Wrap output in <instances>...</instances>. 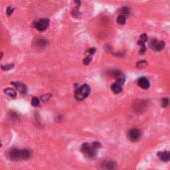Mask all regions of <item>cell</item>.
I'll return each mask as SVG.
<instances>
[{"mask_svg":"<svg viewBox=\"0 0 170 170\" xmlns=\"http://www.w3.org/2000/svg\"><path fill=\"white\" fill-rule=\"evenodd\" d=\"M30 156H31V150L28 149H16V148H13L8 152V157L11 160L28 159Z\"/></svg>","mask_w":170,"mask_h":170,"instance_id":"6da1fadb","label":"cell"},{"mask_svg":"<svg viewBox=\"0 0 170 170\" xmlns=\"http://www.w3.org/2000/svg\"><path fill=\"white\" fill-rule=\"evenodd\" d=\"M98 147H101L100 142H92V143L86 142L82 145V152L87 157H89V158H92V157L96 156V150H98Z\"/></svg>","mask_w":170,"mask_h":170,"instance_id":"7a4b0ae2","label":"cell"},{"mask_svg":"<svg viewBox=\"0 0 170 170\" xmlns=\"http://www.w3.org/2000/svg\"><path fill=\"white\" fill-rule=\"evenodd\" d=\"M91 92V88L89 85H83L81 87H79L75 92V96L78 101H82L84 98H86Z\"/></svg>","mask_w":170,"mask_h":170,"instance_id":"3957f363","label":"cell"},{"mask_svg":"<svg viewBox=\"0 0 170 170\" xmlns=\"http://www.w3.org/2000/svg\"><path fill=\"white\" fill-rule=\"evenodd\" d=\"M128 137L130 138V141H133V142H135V141H138L139 139H140V137H141L140 130H139L138 128H131V130L128 131Z\"/></svg>","mask_w":170,"mask_h":170,"instance_id":"277c9868","label":"cell"},{"mask_svg":"<svg viewBox=\"0 0 170 170\" xmlns=\"http://www.w3.org/2000/svg\"><path fill=\"white\" fill-rule=\"evenodd\" d=\"M111 75V77H113V78L117 80L115 83H117L118 85H120V86H122V84L125 81V77H124L123 73H122L121 71H113Z\"/></svg>","mask_w":170,"mask_h":170,"instance_id":"5b68a950","label":"cell"},{"mask_svg":"<svg viewBox=\"0 0 170 170\" xmlns=\"http://www.w3.org/2000/svg\"><path fill=\"white\" fill-rule=\"evenodd\" d=\"M34 25H35V28L38 31H40V32L45 31L49 26V20L48 19H40V20L37 21Z\"/></svg>","mask_w":170,"mask_h":170,"instance_id":"8992f818","label":"cell"},{"mask_svg":"<svg viewBox=\"0 0 170 170\" xmlns=\"http://www.w3.org/2000/svg\"><path fill=\"white\" fill-rule=\"evenodd\" d=\"M102 168L104 170H115L117 165L113 161H105L102 163Z\"/></svg>","mask_w":170,"mask_h":170,"instance_id":"52a82bcc","label":"cell"},{"mask_svg":"<svg viewBox=\"0 0 170 170\" xmlns=\"http://www.w3.org/2000/svg\"><path fill=\"white\" fill-rule=\"evenodd\" d=\"M137 85L140 88H142L144 90H147L148 88L150 87V83L146 78H139L138 81H137Z\"/></svg>","mask_w":170,"mask_h":170,"instance_id":"ba28073f","label":"cell"},{"mask_svg":"<svg viewBox=\"0 0 170 170\" xmlns=\"http://www.w3.org/2000/svg\"><path fill=\"white\" fill-rule=\"evenodd\" d=\"M158 157L164 162H167V161H170V152L169 151H160L158 152Z\"/></svg>","mask_w":170,"mask_h":170,"instance_id":"9c48e42d","label":"cell"},{"mask_svg":"<svg viewBox=\"0 0 170 170\" xmlns=\"http://www.w3.org/2000/svg\"><path fill=\"white\" fill-rule=\"evenodd\" d=\"M12 85L15 86V87L17 88V90H18V91L20 92L21 94H25L26 91H27L26 86H25L24 84H22V83H18V82H12Z\"/></svg>","mask_w":170,"mask_h":170,"instance_id":"30bf717a","label":"cell"},{"mask_svg":"<svg viewBox=\"0 0 170 170\" xmlns=\"http://www.w3.org/2000/svg\"><path fill=\"white\" fill-rule=\"evenodd\" d=\"M111 91H113V92H115V94H119V92H122V88H121V86L118 85L117 83L113 84V85L111 86Z\"/></svg>","mask_w":170,"mask_h":170,"instance_id":"8fae6325","label":"cell"},{"mask_svg":"<svg viewBox=\"0 0 170 170\" xmlns=\"http://www.w3.org/2000/svg\"><path fill=\"white\" fill-rule=\"evenodd\" d=\"M34 45H35L36 47L42 48V47H45L47 45V41L45 39H36L35 42H34Z\"/></svg>","mask_w":170,"mask_h":170,"instance_id":"7c38bea8","label":"cell"},{"mask_svg":"<svg viewBox=\"0 0 170 170\" xmlns=\"http://www.w3.org/2000/svg\"><path fill=\"white\" fill-rule=\"evenodd\" d=\"M4 92H5L7 96H11V98H15L16 96V91L14 89H5L4 90Z\"/></svg>","mask_w":170,"mask_h":170,"instance_id":"4fadbf2b","label":"cell"},{"mask_svg":"<svg viewBox=\"0 0 170 170\" xmlns=\"http://www.w3.org/2000/svg\"><path fill=\"white\" fill-rule=\"evenodd\" d=\"M125 21H126V17H125V16H123V15H120V14L118 15L117 19V24L123 25V24H125Z\"/></svg>","mask_w":170,"mask_h":170,"instance_id":"5bb4252c","label":"cell"},{"mask_svg":"<svg viewBox=\"0 0 170 170\" xmlns=\"http://www.w3.org/2000/svg\"><path fill=\"white\" fill-rule=\"evenodd\" d=\"M164 46H165V43L163 42V41H158L157 42V44H156V46H155V48H154V50L155 51H161L163 48H164Z\"/></svg>","mask_w":170,"mask_h":170,"instance_id":"9a60e30c","label":"cell"},{"mask_svg":"<svg viewBox=\"0 0 170 170\" xmlns=\"http://www.w3.org/2000/svg\"><path fill=\"white\" fill-rule=\"evenodd\" d=\"M147 41V35L146 34H142V35L140 36V39L138 41V44L141 45V46H144V43Z\"/></svg>","mask_w":170,"mask_h":170,"instance_id":"2e32d148","label":"cell"},{"mask_svg":"<svg viewBox=\"0 0 170 170\" xmlns=\"http://www.w3.org/2000/svg\"><path fill=\"white\" fill-rule=\"evenodd\" d=\"M128 14H130V10H128V7H122L120 9V15H123V16L126 17Z\"/></svg>","mask_w":170,"mask_h":170,"instance_id":"e0dca14e","label":"cell"},{"mask_svg":"<svg viewBox=\"0 0 170 170\" xmlns=\"http://www.w3.org/2000/svg\"><path fill=\"white\" fill-rule=\"evenodd\" d=\"M146 66H147V62L146 61H139V62H137V64H136V67L139 69L145 68Z\"/></svg>","mask_w":170,"mask_h":170,"instance_id":"ac0fdd59","label":"cell"},{"mask_svg":"<svg viewBox=\"0 0 170 170\" xmlns=\"http://www.w3.org/2000/svg\"><path fill=\"white\" fill-rule=\"evenodd\" d=\"M39 104H40V100L38 98H32V101H31V105H33V107H38L39 105Z\"/></svg>","mask_w":170,"mask_h":170,"instance_id":"d6986e66","label":"cell"},{"mask_svg":"<svg viewBox=\"0 0 170 170\" xmlns=\"http://www.w3.org/2000/svg\"><path fill=\"white\" fill-rule=\"evenodd\" d=\"M1 68H2V70H3V71H8V70H11V69H13L14 65H13V64H9V65H3Z\"/></svg>","mask_w":170,"mask_h":170,"instance_id":"ffe728a7","label":"cell"},{"mask_svg":"<svg viewBox=\"0 0 170 170\" xmlns=\"http://www.w3.org/2000/svg\"><path fill=\"white\" fill-rule=\"evenodd\" d=\"M157 42H158V40H156V39H152L151 41L149 42V46H150V48H152L154 50V48H155V46H156V44H157Z\"/></svg>","mask_w":170,"mask_h":170,"instance_id":"44dd1931","label":"cell"},{"mask_svg":"<svg viewBox=\"0 0 170 170\" xmlns=\"http://www.w3.org/2000/svg\"><path fill=\"white\" fill-rule=\"evenodd\" d=\"M161 104H162L163 107H167L169 105V100H168V98H162V101H161Z\"/></svg>","mask_w":170,"mask_h":170,"instance_id":"7402d4cb","label":"cell"},{"mask_svg":"<svg viewBox=\"0 0 170 170\" xmlns=\"http://www.w3.org/2000/svg\"><path fill=\"white\" fill-rule=\"evenodd\" d=\"M91 61H92V56L89 55L88 57H86L85 59H84V64H85V65H89V64L91 63Z\"/></svg>","mask_w":170,"mask_h":170,"instance_id":"603a6c76","label":"cell"},{"mask_svg":"<svg viewBox=\"0 0 170 170\" xmlns=\"http://www.w3.org/2000/svg\"><path fill=\"white\" fill-rule=\"evenodd\" d=\"M13 10H14L13 6H9V7L7 8V10H6V14H7L8 16H10V15L12 14V12H13Z\"/></svg>","mask_w":170,"mask_h":170,"instance_id":"cb8c5ba5","label":"cell"},{"mask_svg":"<svg viewBox=\"0 0 170 170\" xmlns=\"http://www.w3.org/2000/svg\"><path fill=\"white\" fill-rule=\"evenodd\" d=\"M145 51H146L145 46H141V49H140V51H139V54H140V55H142L143 53H145Z\"/></svg>","mask_w":170,"mask_h":170,"instance_id":"d4e9b609","label":"cell"},{"mask_svg":"<svg viewBox=\"0 0 170 170\" xmlns=\"http://www.w3.org/2000/svg\"><path fill=\"white\" fill-rule=\"evenodd\" d=\"M88 53H89V55H92L94 53H96V48H92V49H90L89 51H88Z\"/></svg>","mask_w":170,"mask_h":170,"instance_id":"484cf974","label":"cell"},{"mask_svg":"<svg viewBox=\"0 0 170 170\" xmlns=\"http://www.w3.org/2000/svg\"><path fill=\"white\" fill-rule=\"evenodd\" d=\"M142 103H143L142 101H140V104H142ZM134 105H134V107H136L137 105H138V103L136 102V104H135V103H134ZM140 105V109H141V111H142L143 109H144V107H142V105Z\"/></svg>","mask_w":170,"mask_h":170,"instance_id":"4316f807","label":"cell"}]
</instances>
